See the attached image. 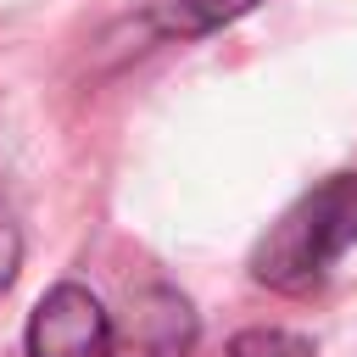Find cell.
I'll list each match as a JSON object with an SVG mask.
<instances>
[{"label":"cell","instance_id":"6da1fadb","mask_svg":"<svg viewBox=\"0 0 357 357\" xmlns=\"http://www.w3.org/2000/svg\"><path fill=\"white\" fill-rule=\"evenodd\" d=\"M357 245V173H329L296 195L251 251V279L279 296H312Z\"/></svg>","mask_w":357,"mask_h":357},{"label":"cell","instance_id":"7a4b0ae2","mask_svg":"<svg viewBox=\"0 0 357 357\" xmlns=\"http://www.w3.org/2000/svg\"><path fill=\"white\" fill-rule=\"evenodd\" d=\"M22 346L28 357H112V318L95 290L61 279L33 301Z\"/></svg>","mask_w":357,"mask_h":357},{"label":"cell","instance_id":"3957f363","mask_svg":"<svg viewBox=\"0 0 357 357\" xmlns=\"http://www.w3.org/2000/svg\"><path fill=\"white\" fill-rule=\"evenodd\" d=\"M251 6L257 0H162V6L145 11V28H156L162 39H173V33L190 39V33H206V28H218V22H229Z\"/></svg>","mask_w":357,"mask_h":357},{"label":"cell","instance_id":"277c9868","mask_svg":"<svg viewBox=\"0 0 357 357\" xmlns=\"http://www.w3.org/2000/svg\"><path fill=\"white\" fill-rule=\"evenodd\" d=\"M229 357H312V340H301L290 329H245V335H234Z\"/></svg>","mask_w":357,"mask_h":357},{"label":"cell","instance_id":"5b68a950","mask_svg":"<svg viewBox=\"0 0 357 357\" xmlns=\"http://www.w3.org/2000/svg\"><path fill=\"white\" fill-rule=\"evenodd\" d=\"M17 268H22V234H17V223H11V212L0 206V296L11 290V279H17Z\"/></svg>","mask_w":357,"mask_h":357}]
</instances>
